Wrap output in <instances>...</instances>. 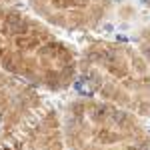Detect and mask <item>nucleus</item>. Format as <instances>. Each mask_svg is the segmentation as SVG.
Wrapping results in <instances>:
<instances>
[{"mask_svg": "<svg viewBox=\"0 0 150 150\" xmlns=\"http://www.w3.org/2000/svg\"><path fill=\"white\" fill-rule=\"evenodd\" d=\"M102 30H104V32H112L114 26H112V24H104V26H102Z\"/></svg>", "mask_w": 150, "mask_h": 150, "instance_id": "obj_1", "label": "nucleus"}]
</instances>
